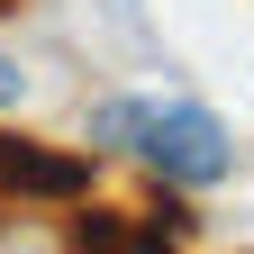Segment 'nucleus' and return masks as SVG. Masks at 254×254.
<instances>
[{"label":"nucleus","instance_id":"nucleus-1","mask_svg":"<svg viewBox=\"0 0 254 254\" xmlns=\"http://www.w3.org/2000/svg\"><path fill=\"white\" fill-rule=\"evenodd\" d=\"M91 145L145 164L154 182H173V190H209V182H227V164H236V136L200 100H100V109H91Z\"/></svg>","mask_w":254,"mask_h":254},{"label":"nucleus","instance_id":"nucleus-2","mask_svg":"<svg viewBox=\"0 0 254 254\" xmlns=\"http://www.w3.org/2000/svg\"><path fill=\"white\" fill-rule=\"evenodd\" d=\"M0 190H18V200H82L91 164L82 154H46L27 136H0Z\"/></svg>","mask_w":254,"mask_h":254},{"label":"nucleus","instance_id":"nucleus-3","mask_svg":"<svg viewBox=\"0 0 254 254\" xmlns=\"http://www.w3.org/2000/svg\"><path fill=\"white\" fill-rule=\"evenodd\" d=\"M18 91H27V73H18V64H0V109H9Z\"/></svg>","mask_w":254,"mask_h":254}]
</instances>
